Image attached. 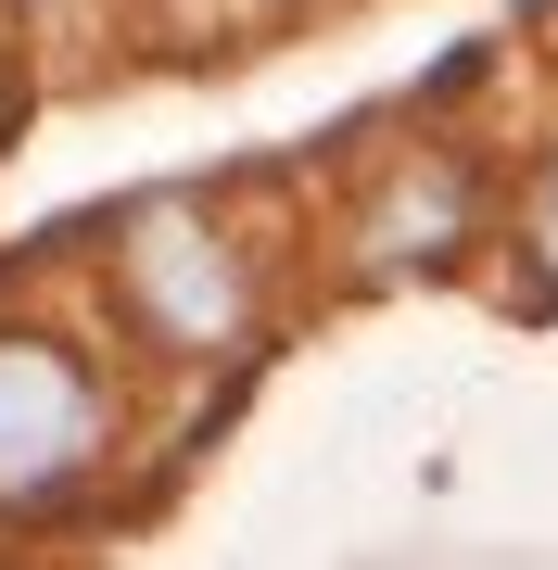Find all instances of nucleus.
Wrapping results in <instances>:
<instances>
[{
  "mask_svg": "<svg viewBox=\"0 0 558 570\" xmlns=\"http://www.w3.org/2000/svg\"><path fill=\"white\" fill-rule=\"evenodd\" d=\"M89 456V381L39 343H0V494H51Z\"/></svg>",
  "mask_w": 558,
  "mask_h": 570,
  "instance_id": "f257e3e1",
  "label": "nucleus"
},
{
  "mask_svg": "<svg viewBox=\"0 0 558 570\" xmlns=\"http://www.w3.org/2000/svg\"><path fill=\"white\" fill-rule=\"evenodd\" d=\"M546 266H558V190H546Z\"/></svg>",
  "mask_w": 558,
  "mask_h": 570,
  "instance_id": "f03ea898",
  "label": "nucleus"
}]
</instances>
